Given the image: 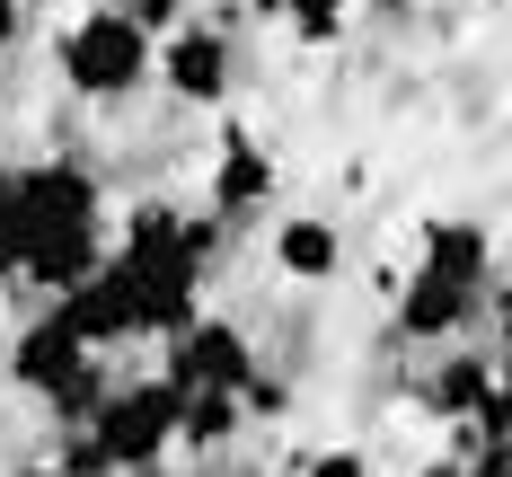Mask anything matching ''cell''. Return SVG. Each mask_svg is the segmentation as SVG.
<instances>
[{"label":"cell","instance_id":"obj_1","mask_svg":"<svg viewBox=\"0 0 512 477\" xmlns=\"http://www.w3.org/2000/svg\"><path fill=\"white\" fill-rule=\"evenodd\" d=\"M98 177L80 168V159H45V168H18V221H27V239H18V274L9 283H36V292H71L80 274H98L106 257V230H98Z\"/></svg>","mask_w":512,"mask_h":477},{"label":"cell","instance_id":"obj_2","mask_svg":"<svg viewBox=\"0 0 512 477\" xmlns=\"http://www.w3.org/2000/svg\"><path fill=\"white\" fill-rule=\"evenodd\" d=\"M53 62H62V80L89 106H124L151 89V27H133L124 9H89V18L62 27Z\"/></svg>","mask_w":512,"mask_h":477},{"label":"cell","instance_id":"obj_3","mask_svg":"<svg viewBox=\"0 0 512 477\" xmlns=\"http://www.w3.org/2000/svg\"><path fill=\"white\" fill-rule=\"evenodd\" d=\"M89 442L106 451V469H115V477L151 469L159 451L177 442V389H168V380H133V389H106V398H98V416H89Z\"/></svg>","mask_w":512,"mask_h":477},{"label":"cell","instance_id":"obj_4","mask_svg":"<svg viewBox=\"0 0 512 477\" xmlns=\"http://www.w3.org/2000/svg\"><path fill=\"white\" fill-rule=\"evenodd\" d=\"M256 371V345H248V327H230V318H186L177 336H168V389H239Z\"/></svg>","mask_w":512,"mask_h":477},{"label":"cell","instance_id":"obj_5","mask_svg":"<svg viewBox=\"0 0 512 477\" xmlns=\"http://www.w3.org/2000/svg\"><path fill=\"white\" fill-rule=\"evenodd\" d=\"M151 80H168V98L221 106L230 98V36L221 27H168V45H151Z\"/></svg>","mask_w":512,"mask_h":477},{"label":"cell","instance_id":"obj_6","mask_svg":"<svg viewBox=\"0 0 512 477\" xmlns=\"http://www.w3.org/2000/svg\"><path fill=\"white\" fill-rule=\"evenodd\" d=\"M80 363H98V354L80 345V327L53 310V301L27 318V327H18V345H9V380H18L27 398H53V389H62V380H71Z\"/></svg>","mask_w":512,"mask_h":477},{"label":"cell","instance_id":"obj_7","mask_svg":"<svg viewBox=\"0 0 512 477\" xmlns=\"http://www.w3.org/2000/svg\"><path fill=\"white\" fill-rule=\"evenodd\" d=\"M274 204V151L256 133H221V159H212V221L239 230Z\"/></svg>","mask_w":512,"mask_h":477},{"label":"cell","instance_id":"obj_8","mask_svg":"<svg viewBox=\"0 0 512 477\" xmlns=\"http://www.w3.org/2000/svg\"><path fill=\"white\" fill-rule=\"evenodd\" d=\"M486 292H495V283H486ZM486 292L442 283V274H424V265H415V283L398 292V336H415V345H451V336L477 327V301H486Z\"/></svg>","mask_w":512,"mask_h":477},{"label":"cell","instance_id":"obj_9","mask_svg":"<svg viewBox=\"0 0 512 477\" xmlns=\"http://www.w3.org/2000/svg\"><path fill=\"white\" fill-rule=\"evenodd\" d=\"M424 274L486 292V283H495V239H486V221H468V212H442V221H424Z\"/></svg>","mask_w":512,"mask_h":477},{"label":"cell","instance_id":"obj_10","mask_svg":"<svg viewBox=\"0 0 512 477\" xmlns=\"http://www.w3.org/2000/svg\"><path fill=\"white\" fill-rule=\"evenodd\" d=\"M336 265H345V239H336L327 212H283L274 221V274L283 283H336Z\"/></svg>","mask_w":512,"mask_h":477},{"label":"cell","instance_id":"obj_11","mask_svg":"<svg viewBox=\"0 0 512 477\" xmlns=\"http://www.w3.org/2000/svg\"><path fill=\"white\" fill-rule=\"evenodd\" d=\"M239 389H177V442H195V451H221V442H239Z\"/></svg>","mask_w":512,"mask_h":477},{"label":"cell","instance_id":"obj_12","mask_svg":"<svg viewBox=\"0 0 512 477\" xmlns=\"http://www.w3.org/2000/svg\"><path fill=\"white\" fill-rule=\"evenodd\" d=\"M345 9H354V0H274V18H292V36H301V45H336Z\"/></svg>","mask_w":512,"mask_h":477},{"label":"cell","instance_id":"obj_13","mask_svg":"<svg viewBox=\"0 0 512 477\" xmlns=\"http://www.w3.org/2000/svg\"><path fill=\"white\" fill-rule=\"evenodd\" d=\"M53 469H62V477H115V469H106V451L89 442V424H62V451H53Z\"/></svg>","mask_w":512,"mask_h":477},{"label":"cell","instance_id":"obj_14","mask_svg":"<svg viewBox=\"0 0 512 477\" xmlns=\"http://www.w3.org/2000/svg\"><path fill=\"white\" fill-rule=\"evenodd\" d=\"M18 239H27V221H18V168H0V283L18 274Z\"/></svg>","mask_w":512,"mask_h":477},{"label":"cell","instance_id":"obj_15","mask_svg":"<svg viewBox=\"0 0 512 477\" xmlns=\"http://www.w3.org/2000/svg\"><path fill=\"white\" fill-rule=\"evenodd\" d=\"M460 477H512V442H468Z\"/></svg>","mask_w":512,"mask_h":477},{"label":"cell","instance_id":"obj_16","mask_svg":"<svg viewBox=\"0 0 512 477\" xmlns=\"http://www.w3.org/2000/svg\"><path fill=\"white\" fill-rule=\"evenodd\" d=\"M301 477H371V460L362 451H318V460H301Z\"/></svg>","mask_w":512,"mask_h":477},{"label":"cell","instance_id":"obj_17","mask_svg":"<svg viewBox=\"0 0 512 477\" xmlns=\"http://www.w3.org/2000/svg\"><path fill=\"white\" fill-rule=\"evenodd\" d=\"M124 18H133V27H186L177 0H124Z\"/></svg>","mask_w":512,"mask_h":477},{"label":"cell","instance_id":"obj_18","mask_svg":"<svg viewBox=\"0 0 512 477\" xmlns=\"http://www.w3.org/2000/svg\"><path fill=\"white\" fill-rule=\"evenodd\" d=\"M18 18H27V0H0V53L18 45Z\"/></svg>","mask_w":512,"mask_h":477},{"label":"cell","instance_id":"obj_19","mask_svg":"<svg viewBox=\"0 0 512 477\" xmlns=\"http://www.w3.org/2000/svg\"><path fill=\"white\" fill-rule=\"evenodd\" d=\"M415 477H460V460H433V469H415Z\"/></svg>","mask_w":512,"mask_h":477},{"label":"cell","instance_id":"obj_20","mask_svg":"<svg viewBox=\"0 0 512 477\" xmlns=\"http://www.w3.org/2000/svg\"><path fill=\"white\" fill-rule=\"evenodd\" d=\"M18 477H62V469H53V460H36V469H18Z\"/></svg>","mask_w":512,"mask_h":477},{"label":"cell","instance_id":"obj_21","mask_svg":"<svg viewBox=\"0 0 512 477\" xmlns=\"http://www.w3.org/2000/svg\"><path fill=\"white\" fill-rule=\"evenodd\" d=\"M371 9H407V0H371Z\"/></svg>","mask_w":512,"mask_h":477},{"label":"cell","instance_id":"obj_22","mask_svg":"<svg viewBox=\"0 0 512 477\" xmlns=\"http://www.w3.org/2000/svg\"><path fill=\"white\" fill-rule=\"evenodd\" d=\"M133 477H151V469H133Z\"/></svg>","mask_w":512,"mask_h":477}]
</instances>
